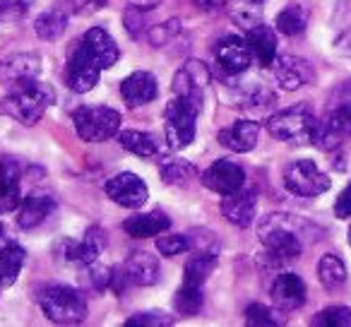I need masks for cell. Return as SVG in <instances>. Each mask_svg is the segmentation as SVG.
I'll use <instances>...</instances> for the list:
<instances>
[{
	"mask_svg": "<svg viewBox=\"0 0 351 327\" xmlns=\"http://www.w3.org/2000/svg\"><path fill=\"white\" fill-rule=\"evenodd\" d=\"M308 229L311 226L301 217L274 212L258 224V236L267 248L269 258L284 263V260H296L303 253V239H306Z\"/></svg>",
	"mask_w": 351,
	"mask_h": 327,
	"instance_id": "cell-1",
	"label": "cell"
},
{
	"mask_svg": "<svg viewBox=\"0 0 351 327\" xmlns=\"http://www.w3.org/2000/svg\"><path fill=\"white\" fill-rule=\"evenodd\" d=\"M53 101V87L41 82L39 77H29L10 84V94L0 101V113L15 118L22 125H34V123H39L44 118L46 108Z\"/></svg>",
	"mask_w": 351,
	"mask_h": 327,
	"instance_id": "cell-2",
	"label": "cell"
},
{
	"mask_svg": "<svg viewBox=\"0 0 351 327\" xmlns=\"http://www.w3.org/2000/svg\"><path fill=\"white\" fill-rule=\"evenodd\" d=\"M36 301H39L44 315L56 325H80L87 320V301L73 287L51 284V287L39 289Z\"/></svg>",
	"mask_w": 351,
	"mask_h": 327,
	"instance_id": "cell-3",
	"label": "cell"
},
{
	"mask_svg": "<svg viewBox=\"0 0 351 327\" xmlns=\"http://www.w3.org/2000/svg\"><path fill=\"white\" fill-rule=\"evenodd\" d=\"M317 125H320V121L313 116L308 106H291L287 111L269 116L267 121L269 135L282 142H289V145H311L315 140Z\"/></svg>",
	"mask_w": 351,
	"mask_h": 327,
	"instance_id": "cell-4",
	"label": "cell"
},
{
	"mask_svg": "<svg viewBox=\"0 0 351 327\" xmlns=\"http://www.w3.org/2000/svg\"><path fill=\"white\" fill-rule=\"evenodd\" d=\"M202 111V104L191 99L173 97L166 106V142L171 149H186L195 140L197 116Z\"/></svg>",
	"mask_w": 351,
	"mask_h": 327,
	"instance_id": "cell-5",
	"label": "cell"
},
{
	"mask_svg": "<svg viewBox=\"0 0 351 327\" xmlns=\"http://www.w3.org/2000/svg\"><path fill=\"white\" fill-rule=\"evenodd\" d=\"M73 123L84 142H106L121 130V113L111 106H80Z\"/></svg>",
	"mask_w": 351,
	"mask_h": 327,
	"instance_id": "cell-6",
	"label": "cell"
},
{
	"mask_svg": "<svg viewBox=\"0 0 351 327\" xmlns=\"http://www.w3.org/2000/svg\"><path fill=\"white\" fill-rule=\"evenodd\" d=\"M284 186L298 197H317L330 191V176L315 167V161L298 159L291 161L284 171Z\"/></svg>",
	"mask_w": 351,
	"mask_h": 327,
	"instance_id": "cell-7",
	"label": "cell"
},
{
	"mask_svg": "<svg viewBox=\"0 0 351 327\" xmlns=\"http://www.w3.org/2000/svg\"><path fill=\"white\" fill-rule=\"evenodd\" d=\"M75 53L87 58L89 63L97 65L99 70H108L121 58L118 44L113 41V36L108 34L106 29H101V27H92V29L80 39V44L75 46Z\"/></svg>",
	"mask_w": 351,
	"mask_h": 327,
	"instance_id": "cell-8",
	"label": "cell"
},
{
	"mask_svg": "<svg viewBox=\"0 0 351 327\" xmlns=\"http://www.w3.org/2000/svg\"><path fill=\"white\" fill-rule=\"evenodd\" d=\"M351 137V104H341L330 111L325 121H320L313 145H317L322 152H335Z\"/></svg>",
	"mask_w": 351,
	"mask_h": 327,
	"instance_id": "cell-9",
	"label": "cell"
},
{
	"mask_svg": "<svg viewBox=\"0 0 351 327\" xmlns=\"http://www.w3.org/2000/svg\"><path fill=\"white\" fill-rule=\"evenodd\" d=\"M106 195L111 197L116 205L125 207V210H140L149 197L145 181L130 171H123L106 181Z\"/></svg>",
	"mask_w": 351,
	"mask_h": 327,
	"instance_id": "cell-10",
	"label": "cell"
},
{
	"mask_svg": "<svg viewBox=\"0 0 351 327\" xmlns=\"http://www.w3.org/2000/svg\"><path fill=\"white\" fill-rule=\"evenodd\" d=\"M212 75L205 63L188 60L173 77V97L191 99V101L205 104V87L210 84Z\"/></svg>",
	"mask_w": 351,
	"mask_h": 327,
	"instance_id": "cell-11",
	"label": "cell"
},
{
	"mask_svg": "<svg viewBox=\"0 0 351 327\" xmlns=\"http://www.w3.org/2000/svg\"><path fill=\"white\" fill-rule=\"evenodd\" d=\"M245 183V171L229 159H217L205 173H202V186L219 195L241 191Z\"/></svg>",
	"mask_w": 351,
	"mask_h": 327,
	"instance_id": "cell-12",
	"label": "cell"
},
{
	"mask_svg": "<svg viewBox=\"0 0 351 327\" xmlns=\"http://www.w3.org/2000/svg\"><path fill=\"white\" fill-rule=\"evenodd\" d=\"M215 56H217V63L221 65V70L229 75H241L253 65V53L248 49V41L234 34L219 39Z\"/></svg>",
	"mask_w": 351,
	"mask_h": 327,
	"instance_id": "cell-13",
	"label": "cell"
},
{
	"mask_svg": "<svg viewBox=\"0 0 351 327\" xmlns=\"http://www.w3.org/2000/svg\"><path fill=\"white\" fill-rule=\"evenodd\" d=\"M269 293H272V303L277 306V311L282 313H291L306 303V284L293 272L279 274L272 282Z\"/></svg>",
	"mask_w": 351,
	"mask_h": 327,
	"instance_id": "cell-14",
	"label": "cell"
},
{
	"mask_svg": "<svg viewBox=\"0 0 351 327\" xmlns=\"http://www.w3.org/2000/svg\"><path fill=\"white\" fill-rule=\"evenodd\" d=\"M272 65H274V77H277L279 87L287 89V92L301 89L303 84H308L313 80L311 63L298 58V56H279Z\"/></svg>",
	"mask_w": 351,
	"mask_h": 327,
	"instance_id": "cell-15",
	"label": "cell"
},
{
	"mask_svg": "<svg viewBox=\"0 0 351 327\" xmlns=\"http://www.w3.org/2000/svg\"><path fill=\"white\" fill-rule=\"evenodd\" d=\"M101 248H104V234L99 229H89L82 241L68 239L60 245L63 258L70 265H80V267H89L92 263H97V258L101 255Z\"/></svg>",
	"mask_w": 351,
	"mask_h": 327,
	"instance_id": "cell-16",
	"label": "cell"
},
{
	"mask_svg": "<svg viewBox=\"0 0 351 327\" xmlns=\"http://www.w3.org/2000/svg\"><path fill=\"white\" fill-rule=\"evenodd\" d=\"M255 207H258V195H255V191L241 188V191L224 195V200H221V215H224L231 224L245 229V226L253 224Z\"/></svg>",
	"mask_w": 351,
	"mask_h": 327,
	"instance_id": "cell-17",
	"label": "cell"
},
{
	"mask_svg": "<svg viewBox=\"0 0 351 327\" xmlns=\"http://www.w3.org/2000/svg\"><path fill=\"white\" fill-rule=\"evenodd\" d=\"M22 205L20 164L10 156L0 161V215L15 212Z\"/></svg>",
	"mask_w": 351,
	"mask_h": 327,
	"instance_id": "cell-18",
	"label": "cell"
},
{
	"mask_svg": "<svg viewBox=\"0 0 351 327\" xmlns=\"http://www.w3.org/2000/svg\"><path fill=\"white\" fill-rule=\"evenodd\" d=\"M159 94V84L152 73L137 70V73L128 75L121 84V97L125 99L128 106H145V104L154 101Z\"/></svg>",
	"mask_w": 351,
	"mask_h": 327,
	"instance_id": "cell-19",
	"label": "cell"
},
{
	"mask_svg": "<svg viewBox=\"0 0 351 327\" xmlns=\"http://www.w3.org/2000/svg\"><path fill=\"white\" fill-rule=\"evenodd\" d=\"M123 272H125L128 282L137 284V287H152V284H156L161 277L159 260L152 253H145V250H135V253L128 255Z\"/></svg>",
	"mask_w": 351,
	"mask_h": 327,
	"instance_id": "cell-20",
	"label": "cell"
},
{
	"mask_svg": "<svg viewBox=\"0 0 351 327\" xmlns=\"http://www.w3.org/2000/svg\"><path fill=\"white\" fill-rule=\"evenodd\" d=\"M245 41H248V49L253 53V60L263 68H269V65L277 60V34H274L272 27L267 25H255L245 32Z\"/></svg>",
	"mask_w": 351,
	"mask_h": 327,
	"instance_id": "cell-21",
	"label": "cell"
},
{
	"mask_svg": "<svg viewBox=\"0 0 351 327\" xmlns=\"http://www.w3.org/2000/svg\"><path fill=\"white\" fill-rule=\"evenodd\" d=\"M99 77H101V70L97 65H92L87 58H82L80 53L70 51L68 58V68H65V82L73 92L84 94L89 89H94L99 84Z\"/></svg>",
	"mask_w": 351,
	"mask_h": 327,
	"instance_id": "cell-22",
	"label": "cell"
},
{
	"mask_svg": "<svg viewBox=\"0 0 351 327\" xmlns=\"http://www.w3.org/2000/svg\"><path fill=\"white\" fill-rule=\"evenodd\" d=\"M260 137V125L253 121H236L234 125L224 128L219 132V145L226 147L231 152H239V154H245V152L255 149Z\"/></svg>",
	"mask_w": 351,
	"mask_h": 327,
	"instance_id": "cell-23",
	"label": "cell"
},
{
	"mask_svg": "<svg viewBox=\"0 0 351 327\" xmlns=\"http://www.w3.org/2000/svg\"><path fill=\"white\" fill-rule=\"evenodd\" d=\"M56 210V200L49 195H29L22 200V205L17 207V226L25 231L41 226L49 215Z\"/></svg>",
	"mask_w": 351,
	"mask_h": 327,
	"instance_id": "cell-24",
	"label": "cell"
},
{
	"mask_svg": "<svg viewBox=\"0 0 351 327\" xmlns=\"http://www.w3.org/2000/svg\"><path fill=\"white\" fill-rule=\"evenodd\" d=\"M39 73H41V58L36 53H20L0 63V80L8 87L15 82H22V80L39 77Z\"/></svg>",
	"mask_w": 351,
	"mask_h": 327,
	"instance_id": "cell-25",
	"label": "cell"
},
{
	"mask_svg": "<svg viewBox=\"0 0 351 327\" xmlns=\"http://www.w3.org/2000/svg\"><path fill=\"white\" fill-rule=\"evenodd\" d=\"M171 226V219L161 212H149V215H135L123 221V231L132 239H149V236H161Z\"/></svg>",
	"mask_w": 351,
	"mask_h": 327,
	"instance_id": "cell-26",
	"label": "cell"
},
{
	"mask_svg": "<svg viewBox=\"0 0 351 327\" xmlns=\"http://www.w3.org/2000/svg\"><path fill=\"white\" fill-rule=\"evenodd\" d=\"M25 260H27V253L22 245L8 243L0 245V287H12L20 277L22 267H25Z\"/></svg>",
	"mask_w": 351,
	"mask_h": 327,
	"instance_id": "cell-27",
	"label": "cell"
},
{
	"mask_svg": "<svg viewBox=\"0 0 351 327\" xmlns=\"http://www.w3.org/2000/svg\"><path fill=\"white\" fill-rule=\"evenodd\" d=\"M317 277H320V284L327 291H335V289H339L346 282V265L341 263L339 255L327 253L317 263Z\"/></svg>",
	"mask_w": 351,
	"mask_h": 327,
	"instance_id": "cell-28",
	"label": "cell"
},
{
	"mask_svg": "<svg viewBox=\"0 0 351 327\" xmlns=\"http://www.w3.org/2000/svg\"><path fill=\"white\" fill-rule=\"evenodd\" d=\"M34 29H36V34H39L41 39H46V41L60 39V36H63V32L68 29V15H65L63 10H58V8H53V10H46V12H41V15L36 17Z\"/></svg>",
	"mask_w": 351,
	"mask_h": 327,
	"instance_id": "cell-29",
	"label": "cell"
},
{
	"mask_svg": "<svg viewBox=\"0 0 351 327\" xmlns=\"http://www.w3.org/2000/svg\"><path fill=\"white\" fill-rule=\"evenodd\" d=\"M215 267H217V253H202V250H197V253L188 260L186 277H183V282L205 287L207 277H210Z\"/></svg>",
	"mask_w": 351,
	"mask_h": 327,
	"instance_id": "cell-30",
	"label": "cell"
},
{
	"mask_svg": "<svg viewBox=\"0 0 351 327\" xmlns=\"http://www.w3.org/2000/svg\"><path fill=\"white\" fill-rule=\"evenodd\" d=\"M202 303H205V293H202V287L197 284H188L183 282L181 289L176 291V298H173V306L176 311L181 313V315H197L202 311Z\"/></svg>",
	"mask_w": 351,
	"mask_h": 327,
	"instance_id": "cell-31",
	"label": "cell"
},
{
	"mask_svg": "<svg viewBox=\"0 0 351 327\" xmlns=\"http://www.w3.org/2000/svg\"><path fill=\"white\" fill-rule=\"evenodd\" d=\"M118 142H121L123 149L132 152L137 156H154L159 152V145H156L154 135L142 130H123L118 135Z\"/></svg>",
	"mask_w": 351,
	"mask_h": 327,
	"instance_id": "cell-32",
	"label": "cell"
},
{
	"mask_svg": "<svg viewBox=\"0 0 351 327\" xmlns=\"http://www.w3.org/2000/svg\"><path fill=\"white\" fill-rule=\"evenodd\" d=\"M306 25H308V12H306V8H301V5H287L277 15V22H274L277 32H282L284 36L303 34Z\"/></svg>",
	"mask_w": 351,
	"mask_h": 327,
	"instance_id": "cell-33",
	"label": "cell"
},
{
	"mask_svg": "<svg viewBox=\"0 0 351 327\" xmlns=\"http://www.w3.org/2000/svg\"><path fill=\"white\" fill-rule=\"evenodd\" d=\"M229 12L231 20L243 27L245 32L263 22V3H258V0H234Z\"/></svg>",
	"mask_w": 351,
	"mask_h": 327,
	"instance_id": "cell-34",
	"label": "cell"
},
{
	"mask_svg": "<svg viewBox=\"0 0 351 327\" xmlns=\"http://www.w3.org/2000/svg\"><path fill=\"white\" fill-rule=\"evenodd\" d=\"M313 325L317 327H351V308L330 306L313 317Z\"/></svg>",
	"mask_w": 351,
	"mask_h": 327,
	"instance_id": "cell-35",
	"label": "cell"
},
{
	"mask_svg": "<svg viewBox=\"0 0 351 327\" xmlns=\"http://www.w3.org/2000/svg\"><path fill=\"white\" fill-rule=\"evenodd\" d=\"M193 176V167L183 159H169L161 164V178L171 186H183Z\"/></svg>",
	"mask_w": 351,
	"mask_h": 327,
	"instance_id": "cell-36",
	"label": "cell"
},
{
	"mask_svg": "<svg viewBox=\"0 0 351 327\" xmlns=\"http://www.w3.org/2000/svg\"><path fill=\"white\" fill-rule=\"evenodd\" d=\"M245 322L250 327H274V325H282V320L277 317V313L272 308L263 306V303H250L245 308Z\"/></svg>",
	"mask_w": 351,
	"mask_h": 327,
	"instance_id": "cell-37",
	"label": "cell"
},
{
	"mask_svg": "<svg viewBox=\"0 0 351 327\" xmlns=\"http://www.w3.org/2000/svg\"><path fill=\"white\" fill-rule=\"evenodd\" d=\"M156 250L166 258H173V255H181L186 250H191V239L183 234H166L161 239H156Z\"/></svg>",
	"mask_w": 351,
	"mask_h": 327,
	"instance_id": "cell-38",
	"label": "cell"
},
{
	"mask_svg": "<svg viewBox=\"0 0 351 327\" xmlns=\"http://www.w3.org/2000/svg\"><path fill=\"white\" fill-rule=\"evenodd\" d=\"M125 325L128 327H169V325H173V317L161 311H147V313H137V315L128 317Z\"/></svg>",
	"mask_w": 351,
	"mask_h": 327,
	"instance_id": "cell-39",
	"label": "cell"
},
{
	"mask_svg": "<svg viewBox=\"0 0 351 327\" xmlns=\"http://www.w3.org/2000/svg\"><path fill=\"white\" fill-rule=\"evenodd\" d=\"M335 215H337V219H349L351 217V183L335 200Z\"/></svg>",
	"mask_w": 351,
	"mask_h": 327,
	"instance_id": "cell-40",
	"label": "cell"
},
{
	"mask_svg": "<svg viewBox=\"0 0 351 327\" xmlns=\"http://www.w3.org/2000/svg\"><path fill=\"white\" fill-rule=\"evenodd\" d=\"M25 15V3L20 0H0V20H12V17Z\"/></svg>",
	"mask_w": 351,
	"mask_h": 327,
	"instance_id": "cell-41",
	"label": "cell"
},
{
	"mask_svg": "<svg viewBox=\"0 0 351 327\" xmlns=\"http://www.w3.org/2000/svg\"><path fill=\"white\" fill-rule=\"evenodd\" d=\"M341 104H351V80L341 82V87L335 92V106H341Z\"/></svg>",
	"mask_w": 351,
	"mask_h": 327,
	"instance_id": "cell-42",
	"label": "cell"
},
{
	"mask_svg": "<svg viewBox=\"0 0 351 327\" xmlns=\"http://www.w3.org/2000/svg\"><path fill=\"white\" fill-rule=\"evenodd\" d=\"M128 3H130L135 10H154L161 0H128Z\"/></svg>",
	"mask_w": 351,
	"mask_h": 327,
	"instance_id": "cell-43",
	"label": "cell"
},
{
	"mask_svg": "<svg viewBox=\"0 0 351 327\" xmlns=\"http://www.w3.org/2000/svg\"><path fill=\"white\" fill-rule=\"evenodd\" d=\"M195 3L202 8V10H212V8H217V3H219V0H195Z\"/></svg>",
	"mask_w": 351,
	"mask_h": 327,
	"instance_id": "cell-44",
	"label": "cell"
},
{
	"mask_svg": "<svg viewBox=\"0 0 351 327\" xmlns=\"http://www.w3.org/2000/svg\"><path fill=\"white\" fill-rule=\"evenodd\" d=\"M0 241H3V224H0Z\"/></svg>",
	"mask_w": 351,
	"mask_h": 327,
	"instance_id": "cell-45",
	"label": "cell"
},
{
	"mask_svg": "<svg viewBox=\"0 0 351 327\" xmlns=\"http://www.w3.org/2000/svg\"><path fill=\"white\" fill-rule=\"evenodd\" d=\"M349 245H351V226H349Z\"/></svg>",
	"mask_w": 351,
	"mask_h": 327,
	"instance_id": "cell-46",
	"label": "cell"
}]
</instances>
